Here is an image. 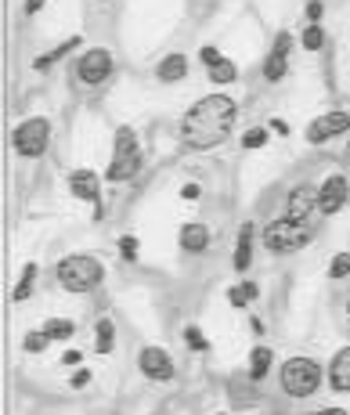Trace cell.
<instances>
[{
	"label": "cell",
	"instance_id": "obj_18",
	"mask_svg": "<svg viewBox=\"0 0 350 415\" xmlns=\"http://www.w3.org/2000/svg\"><path fill=\"white\" fill-rule=\"evenodd\" d=\"M94 329H98V332H94V347H98V354H101V358H109V354H112V347H116V325H112V318H101Z\"/></svg>",
	"mask_w": 350,
	"mask_h": 415
},
{
	"label": "cell",
	"instance_id": "obj_5",
	"mask_svg": "<svg viewBox=\"0 0 350 415\" xmlns=\"http://www.w3.org/2000/svg\"><path fill=\"white\" fill-rule=\"evenodd\" d=\"M11 144H15V152L22 159H40L47 152V144H51V119L33 116L26 123H18V127L11 130Z\"/></svg>",
	"mask_w": 350,
	"mask_h": 415
},
{
	"label": "cell",
	"instance_id": "obj_7",
	"mask_svg": "<svg viewBox=\"0 0 350 415\" xmlns=\"http://www.w3.org/2000/svg\"><path fill=\"white\" fill-rule=\"evenodd\" d=\"M112 51L109 47H91V51H84L76 58V80L84 83V87H98V83H105L109 76H112Z\"/></svg>",
	"mask_w": 350,
	"mask_h": 415
},
{
	"label": "cell",
	"instance_id": "obj_17",
	"mask_svg": "<svg viewBox=\"0 0 350 415\" xmlns=\"http://www.w3.org/2000/svg\"><path fill=\"white\" fill-rule=\"evenodd\" d=\"M155 76H159L162 83H177V80H184V76H188V58H184V54H167V58L159 61Z\"/></svg>",
	"mask_w": 350,
	"mask_h": 415
},
{
	"label": "cell",
	"instance_id": "obj_36",
	"mask_svg": "<svg viewBox=\"0 0 350 415\" xmlns=\"http://www.w3.org/2000/svg\"><path fill=\"white\" fill-rule=\"evenodd\" d=\"M87 383H91V372H84V368H79L76 376H73V386H87Z\"/></svg>",
	"mask_w": 350,
	"mask_h": 415
},
{
	"label": "cell",
	"instance_id": "obj_29",
	"mask_svg": "<svg viewBox=\"0 0 350 415\" xmlns=\"http://www.w3.org/2000/svg\"><path fill=\"white\" fill-rule=\"evenodd\" d=\"M184 343H188L192 350H206V347H210V343H206V336H202V332H199L195 325L184 329Z\"/></svg>",
	"mask_w": 350,
	"mask_h": 415
},
{
	"label": "cell",
	"instance_id": "obj_33",
	"mask_svg": "<svg viewBox=\"0 0 350 415\" xmlns=\"http://www.w3.org/2000/svg\"><path fill=\"white\" fill-rule=\"evenodd\" d=\"M202 195V188H199V184H184V188H181V199H188V202H195Z\"/></svg>",
	"mask_w": 350,
	"mask_h": 415
},
{
	"label": "cell",
	"instance_id": "obj_11",
	"mask_svg": "<svg viewBox=\"0 0 350 415\" xmlns=\"http://www.w3.org/2000/svg\"><path fill=\"white\" fill-rule=\"evenodd\" d=\"M347 130H350V112H325V116H318L311 127H307V141H311V144H325L328 137L347 134Z\"/></svg>",
	"mask_w": 350,
	"mask_h": 415
},
{
	"label": "cell",
	"instance_id": "obj_19",
	"mask_svg": "<svg viewBox=\"0 0 350 415\" xmlns=\"http://www.w3.org/2000/svg\"><path fill=\"white\" fill-rule=\"evenodd\" d=\"M271 361H275V350L271 347H253V354H250V376L260 383L267 372H271Z\"/></svg>",
	"mask_w": 350,
	"mask_h": 415
},
{
	"label": "cell",
	"instance_id": "obj_15",
	"mask_svg": "<svg viewBox=\"0 0 350 415\" xmlns=\"http://www.w3.org/2000/svg\"><path fill=\"white\" fill-rule=\"evenodd\" d=\"M235 271H250V264H253V224L245 220L242 227H238V242H235Z\"/></svg>",
	"mask_w": 350,
	"mask_h": 415
},
{
	"label": "cell",
	"instance_id": "obj_3",
	"mask_svg": "<svg viewBox=\"0 0 350 415\" xmlns=\"http://www.w3.org/2000/svg\"><path fill=\"white\" fill-rule=\"evenodd\" d=\"M141 170V141L130 127H116V144H112V163L105 170V181L109 184H119V181H134Z\"/></svg>",
	"mask_w": 350,
	"mask_h": 415
},
{
	"label": "cell",
	"instance_id": "obj_40",
	"mask_svg": "<svg viewBox=\"0 0 350 415\" xmlns=\"http://www.w3.org/2000/svg\"><path fill=\"white\" fill-rule=\"evenodd\" d=\"M347 159H350V149H347Z\"/></svg>",
	"mask_w": 350,
	"mask_h": 415
},
{
	"label": "cell",
	"instance_id": "obj_32",
	"mask_svg": "<svg viewBox=\"0 0 350 415\" xmlns=\"http://www.w3.org/2000/svg\"><path fill=\"white\" fill-rule=\"evenodd\" d=\"M199 58H202V61H206V66H217V61H220V58H224V54H220V51H217V47H210V44H206V47H202V51H199Z\"/></svg>",
	"mask_w": 350,
	"mask_h": 415
},
{
	"label": "cell",
	"instance_id": "obj_12",
	"mask_svg": "<svg viewBox=\"0 0 350 415\" xmlns=\"http://www.w3.org/2000/svg\"><path fill=\"white\" fill-rule=\"evenodd\" d=\"M289 47H293V36L278 33L271 54H267V61H264V80H271V83L285 80V73H289Z\"/></svg>",
	"mask_w": 350,
	"mask_h": 415
},
{
	"label": "cell",
	"instance_id": "obj_6",
	"mask_svg": "<svg viewBox=\"0 0 350 415\" xmlns=\"http://www.w3.org/2000/svg\"><path fill=\"white\" fill-rule=\"evenodd\" d=\"M307 242H311V232L293 217H278L264 227V246L271 249V253H296Z\"/></svg>",
	"mask_w": 350,
	"mask_h": 415
},
{
	"label": "cell",
	"instance_id": "obj_4",
	"mask_svg": "<svg viewBox=\"0 0 350 415\" xmlns=\"http://www.w3.org/2000/svg\"><path fill=\"white\" fill-rule=\"evenodd\" d=\"M278 379H282V390L289 393V398H311L321 386V365L311 358H289L282 365Z\"/></svg>",
	"mask_w": 350,
	"mask_h": 415
},
{
	"label": "cell",
	"instance_id": "obj_21",
	"mask_svg": "<svg viewBox=\"0 0 350 415\" xmlns=\"http://www.w3.org/2000/svg\"><path fill=\"white\" fill-rule=\"evenodd\" d=\"M33 285H36V264H26V267H22V278H18V285L11 289V300H15V303H22V300H29V293H33Z\"/></svg>",
	"mask_w": 350,
	"mask_h": 415
},
{
	"label": "cell",
	"instance_id": "obj_28",
	"mask_svg": "<svg viewBox=\"0 0 350 415\" xmlns=\"http://www.w3.org/2000/svg\"><path fill=\"white\" fill-rule=\"evenodd\" d=\"M264 144H267V130L264 127H253V130L242 134V149H264Z\"/></svg>",
	"mask_w": 350,
	"mask_h": 415
},
{
	"label": "cell",
	"instance_id": "obj_22",
	"mask_svg": "<svg viewBox=\"0 0 350 415\" xmlns=\"http://www.w3.org/2000/svg\"><path fill=\"white\" fill-rule=\"evenodd\" d=\"M206 73H210V80H213V83H235V80H238V66H235L231 58H220L217 66H210Z\"/></svg>",
	"mask_w": 350,
	"mask_h": 415
},
{
	"label": "cell",
	"instance_id": "obj_20",
	"mask_svg": "<svg viewBox=\"0 0 350 415\" xmlns=\"http://www.w3.org/2000/svg\"><path fill=\"white\" fill-rule=\"evenodd\" d=\"M79 40H84V36H69V40H66V44H61V47H54L51 54H44V58H36V61H33V69H36V73H44V69H51V66H54V61H58V58H66V54H69L73 47H79Z\"/></svg>",
	"mask_w": 350,
	"mask_h": 415
},
{
	"label": "cell",
	"instance_id": "obj_9",
	"mask_svg": "<svg viewBox=\"0 0 350 415\" xmlns=\"http://www.w3.org/2000/svg\"><path fill=\"white\" fill-rule=\"evenodd\" d=\"M347 199H350V181L343 174H328L318 184V213H325V217L340 213L347 206Z\"/></svg>",
	"mask_w": 350,
	"mask_h": 415
},
{
	"label": "cell",
	"instance_id": "obj_1",
	"mask_svg": "<svg viewBox=\"0 0 350 415\" xmlns=\"http://www.w3.org/2000/svg\"><path fill=\"white\" fill-rule=\"evenodd\" d=\"M235 116H238L235 98H228V94H206V98L195 101L188 112H184L181 141L188 144V149H195V152L217 149V144H224L231 137Z\"/></svg>",
	"mask_w": 350,
	"mask_h": 415
},
{
	"label": "cell",
	"instance_id": "obj_10",
	"mask_svg": "<svg viewBox=\"0 0 350 415\" xmlns=\"http://www.w3.org/2000/svg\"><path fill=\"white\" fill-rule=\"evenodd\" d=\"M137 368L145 372V379H152V383H170L177 376L174 358L162 347H145V350H141V354H137Z\"/></svg>",
	"mask_w": 350,
	"mask_h": 415
},
{
	"label": "cell",
	"instance_id": "obj_37",
	"mask_svg": "<svg viewBox=\"0 0 350 415\" xmlns=\"http://www.w3.org/2000/svg\"><path fill=\"white\" fill-rule=\"evenodd\" d=\"M40 8H44V0H26V15H36Z\"/></svg>",
	"mask_w": 350,
	"mask_h": 415
},
{
	"label": "cell",
	"instance_id": "obj_27",
	"mask_svg": "<svg viewBox=\"0 0 350 415\" xmlns=\"http://www.w3.org/2000/svg\"><path fill=\"white\" fill-rule=\"evenodd\" d=\"M328 275H333L336 282L340 278H350V253H336L333 264H328Z\"/></svg>",
	"mask_w": 350,
	"mask_h": 415
},
{
	"label": "cell",
	"instance_id": "obj_35",
	"mask_svg": "<svg viewBox=\"0 0 350 415\" xmlns=\"http://www.w3.org/2000/svg\"><path fill=\"white\" fill-rule=\"evenodd\" d=\"M271 127H275V134L289 137V123H285V119H271Z\"/></svg>",
	"mask_w": 350,
	"mask_h": 415
},
{
	"label": "cell",
	"instance_id": "obj_30",
	"mask_svg": "<svg viewBox=\"0 0 350 415\" xmlns=\"http://www.w3.org/2000/svg\"><path fill=\"white\" fill-rule=\"evenodd\" d=\"M119 253H123V260H137V239L134 235H123L119 239Z\"/></svg>",
	"mask_w": 350,
	"mask_h": 415
},
{
	"label": "cell",
	"instance_id": "obj_26",
	"mask_svg": "<svg viewBox=\"0 0 350 415\" xmlns=\"http://www.w3.org/2000/svg\"><path fill=\"white\" fill-rule=\"evenodd\" d=\"M300 44H303V51H321L325 47V29L321 26H307L303 36H300Z\"/></svg>",
	"mask_w": 350,
	"mask_h": 415
},
{
	"label": "cell",
	"instance_id": "obj_23",
	"mask_svg": "<svg viewBox=\"0 0 350 415\" xmlns=\"http://www.w3.org/2000/svg\"><path fill=\"white\" fill-rule=\"evenodd\" d=\"M228 300H231V307H250L253 300H257V285L253 282H242V285H235V289H228Z\"/></svg>",
	"mask_w": 350,
	"mask_h": 415
},
{
	"label": "cell",
	"instance_id": "obj_2",
	"mask_svg": "<svg viewBox=\"0 0 350 415\" xmlns=\"http://www.w3.org/2000/svg\"><path fill=\"white\" fill-rule=\"evenodd\" d=\"M54 275H58V285L66 289V293H91V289H98L105 282V264L91 253H73L66 260H58Z\"/></svg>",
	"mask_w": 350,
	"mask_h": 415
},
{
	"label": "cell",
	"instance_id": "obj_8",
	"mask_svg": "<svg viewBox=\"0 0 350 415\" xmlns=\"http://www.w3.org/2000/svg\"><path fill=\"white\" fill-rule=\"evenodd\" d=\"M69 192L73 199H84L94 206V220L105 217V202H101V177L94 170H73L69 174Z\"/></svg>",
	"mask_w": 350,
	"mask_h": 415
},
{
	"label": "cell",
	"instance_id": "obj_16",
	"mask_svg": "<svg viewBox=\"0 0 350 415\" xmlns=\"http://www.w3.org/2000/svg\"><path fill=\"white\" fill-rule=\"evenodd\" d=\"M177 239H181V249H188V253H206V249H210V227L206 224H184Z\"/></svg>",
	"mask_w": 350,
	"mask_h": 415
},
{
	"label": "cell",
	"instance_id": "obj_39",
	"mask_svg": "<svg viewBox=\"0 0 350 415\" xmlns=\"http://www.w3.org/2000/svg\"><path fill=\"white\" fill-rule=\"evenodd\" d=\"M347 318H350V303H347Z\"/></svg>",
	"mask_w": 350,
	"mask_h": 415
},
{
	"label": "cell",
	"instance_id": "obj_13",
	"mask_svg": "<svg viewBox=\"0 0 350 415\" xmlns=\"http://www.w3.org/2000/svg\"><path fill=\"white\" fill-rule=\"evenodd\" d=\"M314 210H318V184H296L289 192V199H285V217L303 224V217L314 213Z\"/></svg>",
	"mask_w": 350,
	"mask_h": 415
},
{
	"label": "cell",
	"instance_id": "obj_34",
	"mask_svg": "<svg viewBox=\"0 0 350 415\" xmlns=\"http://www.w3.org/2000/svg\"><path fill=\"white\" fill-rule=\"evenodd\" d=\"M61 361H66V365L73 368V365H79V361H84V354H79V350H66V354H61Z\"/></svg>",
	"mask_w": 350,
	"mask_h": 415
},
{
	"label": "cell",
	"instance_id": "obj_38",
	"mask_svg": "<svg viewBox=\"0 0 350 415\" xmlns=\"http://www.w3.org/2000/svg\"><path fill=\"white\" fill-rule=\"evenodd\" d=\"M311 415H347L343 408H321V412H311Z\"/></svg>",
	"mask_w": 350,
	"mask_h": 415
},
{
	"label": "cell",
	"instance_id": "obj_31",
	"mask_svg": "<svg viewBox=\"0 0 350 415\" xmlns=\"http://www.w3.org/2000/svg\"><path fill=\"white\" fill-rule=\"evenodd\" d=\"M321 15H325L321 0H311V4H307V18H311V26H318V22H321Z\"/></svg>",
	"mask_w": 350,
	"mask_h": 415
},
{
	"label": "cell",
	"instance_id": "obj_14",
	"mask_svg": "<svg viewBox=\"0 0 350 415\" xmlns=\"http://www.w3.org/2000/svg\"><path fill=\"white\" fill-rule=\"evenodd\" d=\"M328 383L340 393H350V347H343L340 354L328 361Z\"/></svg>",
	"mask_w": 350,
	"mask_h": 415
},
{
	"label": "cell",
	"instance_id": "obj_24",
	"mask_svg": "<svg viewBox=\"0 0 350 415\" xmlns=\"http://www.w3.org/2000/svg\"><path fill=\"white\" fill-rule=\"evenodd\" d=\"M40 329H44L51 340H73V332H76V325L69 318H51V322H44Z\"/></svg>",
	"mask_w": 350,
	"mask_h": 415
},
{
	"label": "cell",
	"instance_id": "obj_25",
	"mask_svg": "<svg viewBox=\"0 0 350 415\" xmlns=\"http://www.w3.org/2000/svg\"><path fill=\"white\" fill-rule=\"evenodd\" d=\"M47 343H51V336L44 329H36V332H29V336L22 340V350H26V354H44Z\"/></svg>",
	"mask_w": 350,
	"mask_h": 415
}]
</instances>
